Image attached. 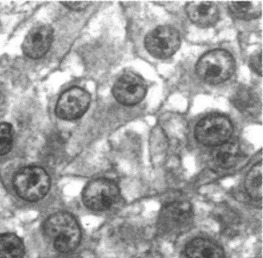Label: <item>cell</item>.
Here are the masks:
<instances>
[{"mask_svg": "<svg viewBox=\"0 0 263 258\" xmlns=\"http://www.w3.org/2000/svg\"><path fill=\"white\" fill-rule=\"evenodd\" d=\"M45 232L60 252L73 251L81 241V229L76 218L65 212L54 213L48 218Z\"/></svg>", "mask_w": 263, "mask_h": 258, "instance_id": "cell-1", "label": "cell"}, {"mask_svg": "<svg viewBox=\"0 0 263 258\" xmlns=\"http://www.w3.org/2000/svg\"><path fill=\"white\" fill-rule=\"evenodd\" d=\"M235 61L232 54L217 49L204 54L196 65V73L206 84H222L234 74Z\"/></svg>", "mask_w": 263, "mask_h": 258, "instance_id": "cell-2", "label": "cell"}, {"mask_svg": "<svg viewBox=\"0 0 263 258\" xmlns=\"http://www.w3.org/2000/svg\"><path fill=\"white\" fill-rule=\"evenodd\" d=\"M14 187L22 199L36 202L42 199L49 192L50 178L42 167H24L14 177Z\"/></svg>", "mask_w": 263, "mask_h": 258, "instance_id": "cell-3", "label": "cell"}, {"mask_svg": "<svg viewBox=\"0 0 263 258\" xmlns=\"http://www.w3.org/2000/svg\"><path fill=\"white\" fill-rule=\"evenodd\" d=\"M234 129L231 121L221 114H211L199 122L194 130L197 141L205 146H219L230 140Z\"/></svg>", "mask_w": 263, "mask_h": 258, "instance_id": "cell-4", "label": "cell"}, {"mask_svg": "<svg viewBox=\"0 0 263 258\" xmlns=\"http://www.w3.org/2000/svg\"><path fill=\"white\" fill-rule=\"evenodd\" d=\"M181 45L179 32L173 27L162 25L149 32L145 38V47L151 55L157 58H168Z\"/></svg>", "mask_w": 263, "mask_h": 258, "instance_id": "cell-5", "label": "cell"}, {"mask_svg": "<svg viewBox=\"0 0 263 258\" xmlns=\"http://www.w3.org/2000/svg\"><path fill=\"white\" fill-rule=\"evenodd\" d=\"M119 197V189L113 181L105 178L89 183L83 192L84 205L94 211H105L111 208Z\"/></svg>", "mask_w": 263, "mask_h": 258, "instance_id": "cell-6", "label": "cell"}, {"mask_svg": "<svg viewBox=\"0 0 263 258\" xmlns=\"http://www.w3.org/2000/svg\"><path fill=\"white\" fill-rule=\"evenodd\" d=\"M90 100L91 97L89 92L80 87H72L64 92L59 98L55 106V114L62 120H77L87 112Z\"/></svg>", "mask_w": 263, "mask_h": 258, "instance_id": "cell-7", "label": "cell"}, {"mask_svg": "<svg viewBox=\"0 0 263 258\" xmlns=\"http://www.w3.org/2000/svg\"><path fill=\"white\" fill-rule=\"evenodd\" d=\"M147 92L143 78L133 73L121 76L115 83L112 93L115 98L124 106H135L144 98Z\"/></svg>", "mask_w": 263, "mask_h": 258, "instance_id": "cell-8", "label": "cell"}, {"mask_svg": "<svg viewBox=\"0 0 263 258\" xmlns=\"http://www.w3.org/2000/svg\"><path fill=\"white\" fill-rule=\"evenodd\" d=\"M193 219L192 207L187 202H172L166 205L159 215V224L167 232H181L186 229Z\"/></svg>", "mask_w": 263, "mask_h": 258, "instance_id": "cell-9", "label": "cell"}, {"mask_svg": "<svg viewBox=\"0 0 263 258\" xmlns=\"http://www.w3.org/2000/svg\"><path fill=\"white\" fill-rule=\"evenodd\" d=\"M54 30L47 25L33 27L22 44L25 55L32 59L42 58L49 52L53 41Z\"/></svg>", "mask_w": 263, "mask_h": 258, "instance_id": "cell-10", "label": "cell"}, {"mask_svg": "<svg viewBox=\"0 0 263 258\" xmlns=\"http://www.w3.org/2000/svg\"><path fill=\"white\" fill-rule=\"evenodd\" d=\"M186 12L193 23L202 28L214 26L220 18L219 10L213 2H190L186 3Z\"/></svg>", "mask_w": 263, "mask_h": 258, "instance_id": "cell-11", "label": "cell"}, {"mask_svg": "<svg viewBox=\"0 0 263 258\" xmlns=\"http://www.w3.org/2000/svg\"><path fill=\"white\" fill-rule=\"evenodd\" d=\"M232 104L242 114L256 115L260 111V101L253 90L240 87L232 97Z\"/></svg>", "mask_w": 263, "mask_h": 258, "instance_id": "cell-12", "label": "cell"}, {"mask_svg": "<svg viewBox=\"0 0 263 258\" xmlns=\"http://www.w3.org/2000/svg\"><path fill=\"white\" fill-rule=\"evenodd\" d=\"M240 147L236 141H228L218 146L213 153V161L217 167L229 169L235 166L240 158Z\"/></svg>", "mask_w": 263, "mask_h": 258, "instance_id": "cell-13", "label": "cell"}, {"mask_svg": "<svg viewBox=\"0 0 263 258\" xmlns=\"http://www.w3.org/2000/svg\"><path fill=\"white\" fill-rule=\"evenodd\" d=\"M188 258H224L222 248L205 239H196L186 247Z\"/></svg>", "mask_w": 263, "mask_h": 258, "instance_id": "cell-14", "label": "cell"}, {"mask_svg": "<svg viewBox=\"0 0 263 258\" xmlns=\"http://www.w3.org/2000/svg\"><path fill=\"white\" fill-rule=\"evenodd\" d=\"M229 10L235 18L252 20L262 15V2H230Z\"/></svg>", "mask_w": 263, "mask_h": 258, "instance_id": "cell-15", "label": "cell"}, {"mask_svg": "<svg viewBox=\"0 0 263 258\" xmlns=\"http://www.w3.org/2000/svg\"><path fill=\"white\" fill-rule=\"evenodd\" d=\"M25 247L22 240L12 233L0 235V258H23Z\"/></svg>", "mask_w": 263, "mask_h": 258, "instance_id": "cell-16", "label": "cell"}, {"mask_svg": "<svg viewBox=\"0 0 263 258\" xmlns=\"http://www.w3.org/2000/svg\"><path fill=\"white\" fill-rule=\"evenodd\" d=\"M245 188L249 195L255 200L262 199V162L252 167L247 175Z\"/></svg>", "mask_w": 263, "mask_h": 258, "instance_id": "cell-17", "label": "cell"}, {"mask_svg": "<svg viewBox=\"0 0 263 258\" xmlns=\"http://www.w3.org/2000/svg\"><path fill=\"white\" fill-rule=\"evenodd\" d=\"M13 143V130L9 123L0 124V155L10 152Z\"/></svg>", "mask_w": 263, "mask_h": 258, "instance_id": "cell-18", "label": "cell"}, {"mask_svg": "<svg viewBox=\"0 0 263 258\" xmlns=\"http://www.w3.org/2000/svg\"><path fill=\"white\" fill-rule=\"evenodd\" d=\"M250 66L255 72L262 75V51L256 52L250 58Z\"/></svg>", "mask_w": 263, "mask_h": 258, "instance_id": "cell-19", "label": "cell"}, {"mask_svg": "<svg viewBox=\"0 0 263 258\" xmlns=\"http://www.w3.org/2000/svg\"><path fill=\"white\" fill-rule=\"evenodd\" d=\"M62 4L70 10L82 11L87 9L90 6V2H64Z\"/></svg>", "mask_w": 263, "mask_h": 258, "instance_id": "cell-20", "label": "cell"}]
</instances>
